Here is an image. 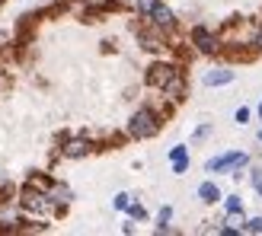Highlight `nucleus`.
Wrapping results in <instances>:
<instances>
[{
	"instance_id": "1",
	"label": "nucleus",
	"mask_w": 262,
	"mask_h": 236,
	"mask_svg": "<svg viewBox=\"0 0 262 236\" xmlns=\"http://www.w3.org/2000/svg\"><path fill=\"white\" fill-rule=\"evenodd\" d=\"M163 125H166V112H160L157 106H150V102H144V106H138L131 112L128 125H125V134L131 140H150L163 131Z\"/></svg>"
},
{
	"instance_id": "2",
	"label": "nucleus",
	"mask_w": 262,
	"mask_h": 236,
	"mask_svg": "<svg viewBox=\"0 0 262 236\" xmlns=\"http://www.w3.org/2000/svg\"><path fill=\"white\" fill-rule=\"evenodd\" d=\"M131 10H135L141 19H147L150 26L163 29L166 35H173V32H176V26H179L176 13L169 10V7L163 4V0H135V4H131Z\"/></svg>"
},
{
	"instance_id": "3",
	"label": "nucleus",
	"mask_w": 262,
	"mask_h": 236,
	"mask_svg": "<svg viewBox=\"0 0 262 236\" xmlns=\"http://www.w3.org/2000/svg\"><path fill=\"white\" fill-rule=\"evenodd\" d=\"M246 166H250V153L246 150H224V153H217V156H211V160L205 163V173L208 176H233V179H240Z\"/></svg>"
},
{
	"instance_id": "4",
	"label": "nucleus",
	"mask_w": 262,
	"mask_h": 236,
	"mask_svg": "<svg viewBox=\"0 0 262 236\" xmlns=\"http://www.w3.org/2000/svg\"><path fill=\"white\" fill-rule=\"evenodd\" d=\"M16 201H19L26 217H38V220H42L48 214H55V201L48 198V192L32 188V185H26V182H23V188L16 192Z\"/></svg>"
},
{
	"instance_id": "5",
	"label": "nucleus",
	"mask_w": 262,
	"mask_h": 236,
	"mask_svg": "<svg viewBox=\"0 0 262 236\" xmlns=\"http://www.w3.org/2000/svg\"><path fill=\"white\" fill-rule=\"evenodd\" d=\"M189 42H192V48L199 51L202 58L224 55V35L214 32L211 26H192V29H189Z\"/></svg>"
},
{
	"instance_id": "6",
	"label": "nucleus",
	"mask_w": 262,
	"mask_h": 236,
	"mask_svg": "<svg viewBox=\"0 0 262 236\" xmlns=\"http://www.w3.org/2000/svg\"><path fill=\"white\" fill-rule=\"evenodd\" d=\"M182 74V64L179 61H169V58H157L147 70H144V83H147L150 89H157V93H163V89L173 83V77Z\"/></svg>"
},
{
	"instance_id": "7",
	"label": "nucleus",
	"mask_w": 262,
	"mask_h": 236,
	"mask_svg": "<svg viewBox=\"0 0 262 236\" xmlns=\"http://www.w3.org/2000/svg\"><path fill=\"white\" fill-rule=\"evenodd\" d=\"M135 35H138V45L144 51H150V55H163V51L169 48L166 45V32L157 29V26H150L147 19H144V26H138V29H135Z\"/></svg>"
},
{
	"instance_id": "8",
	"label": "nucleus",
	"mask_w": 262,
	"mask_h": 236,
	"mask_svg": "<svg viewBox=\"0 0 262 236\" xmlns=\"http://www.w3.org/2000/svg\"><path fill=\"white\" fill-rule=\"evenodd\" d=\"M96 150V144L90 140V137H83V134H77V137H64L61 140V147H58V153L64 156V160H86L90 153Z\"/></svg>"
},
{
	"instance_id": "9",
	"label": "nucleus",
	"mask_w": 262,
	"mask_h": 236,
	"mask_svg": "<svg viewBox=\"0 0 262 236\" xmlns=\"http://www.w3.org/2000/svg\"><path fill=\"white\" fill-rule=\"evenodd\" d=\"M48 198L55 201V217H61L64 211H68V204H71V198H74V192H71V185H64V182H51V188H48Z\"/></svg>"
},
{
	"instance_id": "10",
	"label": "nucleus",
	"mask_w": 262,
	"mask_h": 236,
	"mask_svg": "<svg viewBox=\"0 0 262 236\" xmlns=\"http://www.w3.org/2000/svg\"><path fill=\"white\" fill-rule=\"evenodd\" d=\"M195 198H199L202 204H221L224 201V192H221V185L214 179H205L199 188H195Z\"/></svg>"
},
{
	"instance_id": "11",
	"label": "nucleus",
	"mask_w": 262,
	"mask_h": 236,
	"mask_svg": "<svg viewBox=\"0 0 262 236\" xmlns=\"http://www.w3.org/2000/svg\"><path fill=\"white\" fill-rule=\"evenodd\" d=\"M233 80H237V74H233L230 67H211V70L202 74V83L205 86H227Z\"/></svg>"
},
{
	"instance_id": "12",
	"label": "nucleus",
	"mask_w": 262,
	"mask_h": 236,
	"mask_svg": "<svg viewBox=\"0 0 262 236\" xmlns=\"http://www.w3.org/2000/svg\"><path fill=\"white\" fill-rule=\"evenodd\" d=\"M169 220H173V204H163L160 211H157V233H173Z\"/></svg>"
},
{
	"instance_id": "13",
	"label": "nucleus",
	"mask_w": 262,
	"mask_h": 236,
	"mask_svg": "<svg viewBox=\"0 0 262 236\" xmlns=\"http://www.w3.org/2000/svg\"><path fill=\"white\" fill-rule=\"evenodd\" d=\"M224 214H246L240 195H224Z\"/></svg>"
},
{
	"instance_id": "14",
	"label": "nucleus",
	"mask_w": 262,
	"mask_h": 236,
	"mask_svg": "<svg viewBox=\"0 0 262 236\" xmlns=\"http://www.w3.org/2000/svg\"><path fill=\"white\" fill-rule=\"evenodd\" d=\"M51 182H55V179H51V176H42V173H32L29 179H26V185H32V188H42V192H48V188H51Z\"/></svg>"
},
{
	"instance_id": "15",
	"label": "nucleus",
	"mask_w": 262,
	"mask_h": 236,
	"mask_svg": "<svg viewBox=\"0 0 262 236\" xmlns=\"http://www.w3.org/2000/svg\"><path fill=\"white\" fill-rule=\"evenodd\" d=\"M125 214H128L131 220H135V224H141V220H147V207H144L141 201H131V204H128V211H125Z\"/></svg>"
},
{
	"instance_id": "16",
	"label": "nucleus",
	"mask_w": 262,
	"mask_h": 236,
	"mask_svg": "<svg viewBox=\"0 0 262 236\" xmlns=\"http://www.w3.org/2000/svg\"><path fill=\"white\" fill-rule=\"evenodd\" d=\"M211 131H214V125H211V122H205V125H199V128L192 131V144H202L205 137H211Z\"/></svg>"
},
{
	"instance_id": "17",
	"label": "nucleus",
	"mask_w": 262,
	"mask_h": 236,
	"mask_svg": "<svg viewBox=\"0 0 262 236\" xmlns=\"http://www.w3.org/2000/svg\"><path fill=\"white\" fill-rule=\"evenodd\" d=\"M182 156H189V144H173V147L166 150V160L173 163V160H182Z\"/></svg>"
},
{
	"instance_id": "18",
	"label": "nucleus",
	"mask_w": 262,
	"mask_h": 236,
	"mask_svg": "<svg viewBox=\"0 0 262 236\" xmlns=\"http://www.w3.org/2000/svg\"><path fill=\"white\" fill-rule=\"evenodd\" d=\"M243 233H262V214L246 217V220H243Z\"/></svg>"
},
{
	"instance_id": "19",
	"label": "nucleus",
	"mask_w": 262,
	"mask_h": 236,
	"mask_svg": "<svg viewBox=\"0 0 262 236\" xmlns=\"http://www.w3.org/2000/svg\"><path fill=\"white\" fill-rule=\"evenodd\" d=\"M131 201H135V198H131L128 192H119V195L112 198V207H115V211H128V204H131Z\"/></svg>"
},
{
	"instance_id": "20",
	"label": "nucleus",
	"mask_w": 262,
	"mask_h": 236,
	"mask_svg": "<svg viewBox=\"0 0 262 236\" xmlns=\"http://www.w3.org/2000/svg\"><path fill=\"white\" fill-rule=\"evenodd\" d=\"M250 118H253V109L250 106H240L237 112H233V122H237V125H250Z\"/></svg>"
},
{
	"instance_id": "21",
	"label": "nucleus",
	"mask_w": 262,
	"mask_h": 236,
	"mask_svg": "<svg viewBox=\"0 0 262 236\" xmlns=\"http://www.w3.org/2000/svg\"><path fill=\"white\" fill-rule=\"evenodd\" d=\"M169 169H173V176H186V173H189V156L173 160V163H169Z\"/></svg>"
},
{
	"instance_id": "22",
	"label": "nucleus",
	"mask_w": 262,
	"mask_h": 236,
	"mask_svg": "<svg viewBox=\"0 0 262 236\" xmlns=\"http://www.w3.org/2000/svg\"><path fill=\"white\" fill-rule=\"evenodd\" d=\"M250 45L256 48V55H262V22L256 26V32H253V38H250Z\"/></svg>"
},
{
	"instance_id": "23",
	"label": "nucleus",
	"mask_w": 262,
	"mask_h": 236,
	"mask_svg": "<svg viewBox=\"0 0 262 236\" xmlns=\"http://www.w3.org/2000/svg\"><path fill=\"white\" fill-rule=\"evenodd\" d=\"M259 179H262V169H259V166L250 169V182H259Z\"/></svg>"
},
{
	"instance_id": "24",
	"label": "nucleus",
	"mask_w": 262,
	"mask_h": 236,
	"mask_svg": "<svg viewBox=\"0 0 262 236\" xmlns=\"http://www.w3.org/2000/svg\"><path fill=\"white\" fill-rule=\"evenodd\" d=\"M253 188H256V198L262 201V179H259V182H253Z\"/></svg>"
},
{
	"instance_id": "25",
	"label": "nucleus",
	"mask_w": 262,
	"mask_h": 236,
	"mask_svg": "<svg viewBox=\"0 0 262 236\" xmlns=\"http://www.w3.org/2000/svg\"><path fill=\"white\" fill-rule=\"evenodd\" d=\"M256 115H259V122H262V102H259V109H256Z\"/></svg>"
},
{
	"instance_id": "26",
	"label": "nucleus",
	"mask_w": 262,
	"mask_h": 236,
	"mask_svg": "<svg viewBox=\"0 0 262 236\" xmlns=\"http://www.w3.org/2000/svg\"><path fill=\"white\" fill-rule=\"evenodd\" d=\"M256 140H259V144H262V128H259V134H256Z\"/></svg>"
},
{
	"instance_id": "27",
	"label": "nucleus",
	"mask_w": 262,
	"mask_h": 236,
	"mask_svg": "<svg viewBox=\"0 0 262 236\" xmlns=\"http://www.w3.org/2000/svg\"><path fill=\"white\" fill-rule=\"evenodd\" d=\"M119 4H128V7H131V4H135V0H119Z\"/></svg>"
},
{
	"instance_id": "28",
	"label": "nucleus",
	"mask_w": 262,
	"mask_h": 236,
	"mask_svg": "<svg viewBox=\"0 0 262 236\" xmlns=\"http://www.w3.org/2000/svg\"><path fill=\"white\" fill-rule=\"evenodd\" d=\"M4 4H7V0H0V10H4Z\"/></svg>"
}]
</instances>
